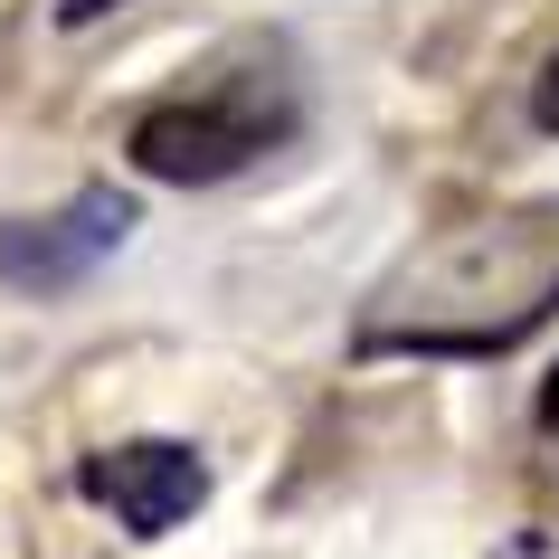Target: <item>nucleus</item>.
<instances>
[{"mask_svg": "<svg viewBox=\"0 0 559 559\" xmlns=\"http://www.w3.org/2000/svg\"><path fill=\"white\" fill-rule=\"evenodd\" d=\"M559 304V200L502 209L417 247L360 313V360H493Z\"/></svg>", "mask_w": 559, "mask_h": 559, "instance_id": "obj_1", "label": "nucleus"}, {"mask_svg": "<svg viewBox=\"0 0 559 559\" xmlns=\"http://www.w3.org/2000/svg\"><path fill=\"white\" fill-rule=\"evenodd\" d=\"M285 133H295V86L257 67V76H218V86L143 105L123 133V162L162 190H218V180L257 171Z\"/></svg>", "mask_w": 559, "mask_h": 559, "instance_id": "obj_2", "label": "nucleus"}, {"mask_svg": "<svg viewBox=\"0 0 559 559\" xmlns=\"http://www.w3.org/2000/svg\"><path fill=\"white\" fill-rule=\"evenodd\" d=\"M76 493L95 512H115L133 540H171L209 502V455L190 437H115L95 455H76Z\"/></svg>", "mask_w": 559, "mask_h": 559, "instance_id": "obj_3", "label": "nucleus"}, {"mask_svg": "<svg viewBox=\"0 0 559 559\" xmlns=\"http://www.w3.org/2000/svg\"><path fill=\"white\" fill-rule=\"evenodd\" d=\"M123 237H133V200H123L115 180H95V190L58 200L48 218H0V285L10 295H38V304L76 295Z\"/></svg>", "mask_w": 559, "mask_h": 559, "instance_id": "obj_4", "label": "nucleus"}, {"mask_svg": "<svg viewBox=\"0 0 559 559\" xmlns=\"http://www.w3.org/2000/svg\"><path fill=\"white\" fill-rule=\"evenodd\" d=\"M531 123H540V133H559V48L540 58V76H531Z\"/></svg>", "mask_w": 559, "mask_h": 559, "instance_id": "obj_5", "label": "nucleus"}, {"mask_svg": "<svg viewBox=\"0 0 559 559\" xmlns=\"http://www.w3.org/2000/svg\"><path fill=\"white\" fill-rule=\"evenodd\" d=\"M105 10H123V0H58V29H86V20H105Z\"/></svg>", "mask_w": 559, "mask_h": 559, "instance_id": "obj_6", "label": "nucleus"}, {"mask_svg": "<svg viewBox=\"0 0 559 559\" xmlns=\"http://www.w3.org/2000/svg\"><path fill=\"white\" fill-rule=\"evenodd\" d=\"M540 437H550V455H559V370L540 380Z\"/></svg>", "mask_w": 559, "mask_h": 559, "instance_id": "obj_7", "label": "nucleus"}]
</instances>
